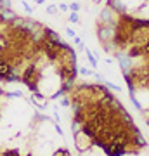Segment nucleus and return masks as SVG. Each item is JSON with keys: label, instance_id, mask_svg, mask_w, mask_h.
Listing matches in <instances>:
<instances>
[{"label": "nucleus", "instance_id": "nucleus-1", "mask_svg": "<svg viewBox=\"0 0 149 156\" xmlns=\"http://www.w3.org/2000/svg\"><path fill=\"white\" fill-rule=\"evenodd\" d=\"M108 7H109L113 12H116L118 16H123V14H125V9L121 7L120 0H108Z\"/></svg>", "mask_w": 149, "mask_h": 156}, {"label": "nucleus", "instance_id": "nucleus-2", "mask_svg": "<svg viewBox=\"0 0 149 156\" xmlns=\"http://www.w3.org/2000/svg\"><path fill=\"white\" fill-rule=\"evenodd\" d=\"M85 52H87V57H89L90 64H92V66H97V61H95V57L92 56V52H90V50H85Z\"/></svg>", "mask_w": 149, "mask_h": 156}, {"label": "nucleus", "instance_id": "nucleus-3", "mask_svg": "<svg viewBox=\"0 0 149 156\" xmlns=\"http://www.w3.org/2000/svg\"><path fill=\"white\" fill-rule=\"evenodd\" d=\"M70 9H71L73 12H78V11H80V4H76V2H75V4H71V5H70Z\"/></svg>", "mask_w": 149, "mask_h": 156}, {"label": "nucleus", "instance_id": "nucleus-4", "mask_svg": "<svg viewBox=\"0 0 149 156\" xmlns=\"http://www.w3.org/2000/svg\"><path fill=\"white\" fill-rule=\"evenodd\" d=\"M70 21H71V23H78V14H76V12H73V14L70 16Z\"/></svg>", "mask_w": 149, "mask_h": 156}, {"label": "nucleus", "instance_id": "nucleus-5", "mask_svg": "<svg viewBox=\"0 0 149 156\" xmlns=\"http://www.w3.org/2000/svg\"><path fill=\"white\" fill-rule=\"evenodd\" d=\"M47 12H49V14H56V12H57V9H56L54 5H50V7H47Z\"/></svg>", "mask_w": 149, "mask_h": 156}, {"label": "nucleus", "instance_id": "nucleus-6", "mask_svg": "<svg viewBox=\"0 0 149 156\" xmlns=\"http://www.w3.org/2000/svg\"><path fill=\"white\" fill-rule=\"evenodd\" d=\"M80 73H81V75H92V73H90L87 68H81V70H80Z\"/></svg>", "mask_w": 149, "mask_h": 156}, {"label": "nucleus", "instance_id": "nucleus-7", "mask_svg": "<svg viewBox=\"0 0 149 156\" xmlns=\"http://www.w3.org/2000/svg\"><path fill=\"white\" fill-rule=\"evenodd\" d=\"M61 104H62V106H68V104H70V99H68V97H64V99L61 101Z\"/></svg>", "mask_w": 149, "mask_h": 156}, {"label": "nucleus", "instance_id": "nucleus-8", "mask_svg": "<svg viewBox=\"0 0 149 156\" xmlns=\"http://www.w3.org/2000/svg\"><path fill=\"white\" fill-rule=\"evenodd\" d=\"M66 33H68L70 37H75V31H73V30H66Z\"/></svg>", "mask_w": 149, "mask_h": 156}, {"label": "nucleus", "instance_id": "nucleus-9", "mask_svg": "<svg viewBox=\"0 0 149 156\" xmlns=\"http://www.w3.org/2000/svg\"><path fill=\"white\" fill-rule=\"evenodd\" d=\"M35 2H36V4H44V2H45V0H35Z\"/></svg>", "mask_w": 149, "mask_h": 156}]
</instances>
